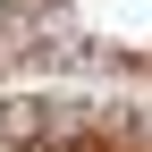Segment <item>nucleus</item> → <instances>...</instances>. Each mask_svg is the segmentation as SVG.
<instances>
[{
	"instance_id": "obj_1",
	"label": "nucleus",
	"mask_w": 152,
	"mask_h": 152,
	"mask_svg": "<svg viewBox=\"0 0 152 152\" xmlns=\"http://www.w3.org/2000/svg\"><path fill=\"white\" fill-rule=\"evenodd\" d=\"M51 144V102H0V152Z\"/></svg>"
}]
</instances>
